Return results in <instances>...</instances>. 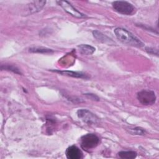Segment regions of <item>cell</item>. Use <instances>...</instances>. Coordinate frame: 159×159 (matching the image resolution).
Here are the masks:
<instances>
[{"label": "cell", "mask_w": 159, "mask_h": 159, "mask_svg": "<svg viewBox=\"0 0 159 159\" xmlns=\"http://www.w3.org/2000/svg\"><path fill=\"white\" fill-rule=\"evenodd\" d=\"M114 32L117 39L124 44L139 48L144 46V43L139 39L125 29L117 27L114 30Z\"/></svg>", "instance_id": "6da1fadb"}, {"label": "cell", "mask_w": 159, "mask_h": 159, "mask_svg": "<svg viewBox=\"0 0 159 159\" xmlns=\"http://www.w3.org/2000/svg\"><path fill=\"white\" fill-rule=\"evenodd\" d=\"M99 139L94 134H87L81 138V147L87 152L96 148L99 144Z\"/></svg>", "instance_id": "7a4b0ae2"}, {"label": "cell", "mask_w": 159, "mask_h": 159, "mask_svg": "<svg viewBox=\"0 0 159 159\" xmlns=\"http://www.w3.org/2000/svg\"><path fill=\"white\" fill-rule=\"evenodd\" d=\"M114 9L123 15H131L135 11V7L129 2L125 1H115L112 3Z\"/></svg>", "instance_id": "3957f363"}, {"label": "cell", "mask_w": 159, "mask_h": 159, "mask_svg": "<svg viewBox=\"0 0 159 159\" xmlns=\"http://www.w3.org/2000/svg\"><path fill=\"white\" fill-rule=\"evenodd\" d=\"M137 98L143 105L149 106L153 104L156 101V95L152 90L143 89L139 91L137 94Z\"/></svg>", "instance_id": "277c9868"}, {"label": "cell", "mask_w": 159, "mask_h": 159, "mask_svg": "<svg viewBox=\"0 0 159 159\" xmlns=\"http://www.w3.org/2000/svg\"><path fill=\"white\" fill-rule=\"evenodd\" d=\"M78 118L88 125L98 124L99 122V118L92 112L86 109H78L76 112Z\"/></svg>", "instance_id": "5b68a950"}, {"label": "cell", "mask_w": 159, "mask_h": 159, "mask_svg": "<svg viewBox=\"0 0 159 159\" xmlns=\"http://www.w3.org/2000/svg\"><path fill=\"white\" fill-rule=\"evenodd\" d=\"M57 2L58 4L61 6L67 13L70 14L71 16L76 17V18H84L86 17V16L79 11H78L76 8H75L69 2L66 1H57Z\"/></svg>", "instance_id": "8992f818"}, {"label": "cell", "mask_w": 159, "mask_h": 159, "mask_svg": "<svg viewBox=\"0 0 159 159\" xmlns=\"http://www.w3.org/2000/svg\"><path fill=\"white\" fill-rule=\"evenodd\" d=\"M46 3L45 1H34L27 4V14H32L41 11Z\"/></svg>", "instance_id": "52a82bcc"}, {"label": "cell", "mask_w": 159, "mask_h": 159, "mask_svg": "<svg viewBox=\"0 0 159 159\" xmlns=\"http://www.w3.org/2000/svg\"><path fill=\"white\" fill-rule=\"evenodd\" d=\"M65 155L68 159H80L83 157V153L76 145H71L68 147Z\"/></svg>", "instance_id": "ba28073f"}, {"label": "cell", "mask_w": 159, "mask_h": 159, "mask_svg": "<svg viewBox=\"0 0 159 159\" xmlns=\"http://www.w3.org/2000/svg\"><path fill=\"white\" fill-rule=\"evenodd\" d=\"M51 71L58 73L61 75H65L68 76H71L76 78H84L88 79L89 76L83 72H78V71H69V70H63L60 71L58 70H50Z\"/></svg>", "instance_id": "9c48e42d"}, {"label": "cell", "mask_w": 159, "mask_h": 159, "mask_svg": "<svg viewBox=\"0 0 159 159\" xmlns=\"http://www.w3.org/2000/svg\"><path fill=\"white\" fill-rule=\"evenodd\" d=\"M80 52L83 55H92L95 52V48L88 44H81L78 46Z\"/></svg>", "instance_id": "30bf717a"}, {"label": "cell", "mask_w": 159, "mask_h": 159, "mask_svg": "<svg viewBox=\"0 0 159 159\" xmlns=\"http://www.w3.org/2000/svg\"><path fill=\"white\" fill-rule=\"evenodd\" d=\"M93 35L95 39H96L102 42V43H113L112 40L107 37L106 35L102 34L101 32H99L98 30H94L93 31Z\"/></svg>", "instance_id": "8fae6325"}, {"label": "cell", "mask_w": 159, "mask_h": 159, "mask_svg": "<svg viewBox=\"0 0 159 159\" xmlns=\"http://www.w3.org/2000/svg\"><path fill=\"white\" fill-rule=\"evenodd\" d=\"M118 156L121 158H126V159H133L136 158L137 153V152L129 150V151H120L118 153Z\"/></svg>", "instance_id": "7c38bea8"}, {"label": "cell", "mask_w": 159, "mask_h": 159, "mask_svg": "<svg viewBox=\"0 0 159 159\" xmlns=\"http://www.w3.org/2000/svg\"><path fill=\"white\" fill-rule=\"evenodd\" d=\"M130 134L132 135H144L146 134V130L141 127H129L126 129Z\"/></svg>", "instance_id": "4fadbf2b"}, {"label": "cell", "mask_w": 159, "mask_h": 159, "mask_svg": "<svg viewBox=\"0 0 159 159\" xmlns=\"http://www.w3.org/2000/svg\"><path fill=\"white\" fill-rule=\"evenodd\" d=\"M29 51L31 53H52L53 50L50 48L44 47H32L30 48Z\"/></svg>", "instance_id": "5bb4252c"}, {"label": "cell", "mask_w": 159, "mask_h": 159, "mask_svg": "<svg viewBox=\"0 0 159 159\" xmlns=\"http://www.w3.org/2000/svg\"><path fill=\"white\" fill-rule=\"evenodd\" d=\"M1 70H7V71H11L14 73L18 74V75H21V72L20 71L19 69L12 65H1Z\"/></svg>", "instance_id": "9a60e30c"}, {"label": "cell", "mask_w": 159, "mask_h": 159, "mask_svg": "<svg viewBox=\"0 0 159 159\" xmlns=\"http://www.w3.org/2000/svg\"><path fill=\"white\" fill-rule=\"evenodd\" d=\"M88 98H89L90 99H92V100H94V101H99V98L98 96L94 94H92V93H86V94H84Z\"/></svg>", "instance_id": "2e32d148"}, {"label": "cell", "mask_w": 159, "mask_h": 159, "mask_svg": "<svg viewBox=\"0 0 159 159\" xmlns=\"http://www.w3.org/2000/svg\"><path fill=\"white\" fill-rule=\"evenodd\" d=\"M146 51L151 54V55H156L157 56H158V50L157 49H155V48H150V47H147L146 48Z\"/></svg>", "instance_id": "e0dca14e"}]
</instances>
